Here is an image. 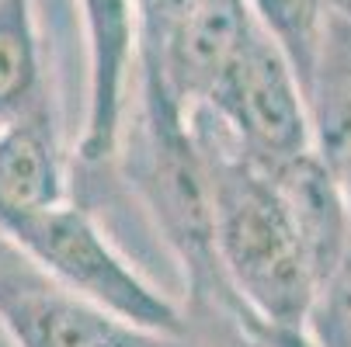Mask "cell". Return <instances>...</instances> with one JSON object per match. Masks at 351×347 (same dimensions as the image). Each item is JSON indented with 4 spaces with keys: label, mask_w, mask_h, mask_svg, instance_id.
Segmentation results:
<instances>
[{
    "label": "cell",
    "mask_w": 351,
    "mask_h": 347,
    "mask_svg": "<svg viewBox=\"0 0 351 347\" xmlns=\"http://www.w3.org/2000/svg\"><path fill=\"white\" fill-rule=\"evenodd\" d=\"M324 8H327V18L351 21V0H324Z\"/></svg>",
    "instance_id": "15"
},
{
    "label": "cell",
    "mask_w": 351,
    "mask_h": 347,
    "mask_svg": "<svg viewBox=\"0 0 351 347\" xmlns=\"http://www.w3.org/2000/svg\"><path fill=\"white\" fill-rule=\"evenodd\" d=\"M0 326L14 347H146L157 340L60 285L35 288L8 303L0 309Z\"/></svg>",
    "instance_id": "7"
},
{
    "label": "cell",
    "mask_w": 351,
    "mask_h": 347,
    "mask_svg": "<svg viewBox=\"0 0 351 347\" xmlns=\"http://www.w3.org/2000/svg\"><path fill=\"white\" fill-rule=\"evenodd\" d=\"M306 337L310 347H351V243L317 288Z\"/></svg>",
    "instance_id": "13"
},
{
    "label": "cell",
    "mask_w": 351,
    "mask_h": 347,
    "mask_svg": "<svg viewBox=\"0 0 351 347\" xmlns=\"http://www.w3.org/2000/svg\"><path fill=\"white\" fill-rule=\"evenodd\" d=\"M268 174L275 177L299 233L306 240L317 278L324 281L351 243V202L344 188L313 150L268 167Z\"/></svg>",
    "instance_id": "8"
},
{
    "label": "cell",
    "mask_w": 351,
    "mask_h": 347,
    "mask_svg": "<svg viewBox=\"0 0 351 347\" xmlns=\"http://www.w3.org/2000/svg\"><path fill=\"white\" fill-rule=\"evenodd\" d=\"M198 0H136L139 38H136V87L160 83L167 56L195 14Z\"/></svg>",
    "instance_id": "12"
},
{
    "label": "cell",
    "mask_w": 351,
    "mask_h": 347,
    "mask_svg": "<svg viewBox=\"0 0 351 347\" xmlns=\"http://www.w3.org/2000/svg\"><path fill=\"white\" fill-rule=\"evenodd\" d=\"M250 160L275 167L313 150L306 87L282 42L254 21L206 105Z\"/></svg>",
    "instance_id": "3"
},
{
    "label": "cell",
    "mask_w": 351,
    "mask_h": 347,
    "mask_svg": "<svg viewBox=\"0 0 351 347\" xmlns=\"http://www.w3.org/2000/svg\"><path fill=\"white\" fill-rule=\"evenodd\" d=\"M258 14L250 11L247 0H198L195 14L188 18L184 31L178 35L164 80L160 83H139L143 94H167L191 112L206 105L223 73L230 70L233 56L240 53L243 38L254 28Z\"/></svg>",
    "instance_id": "5"
},
{
    "label": "cell",
    "mask_w": 351,
    "mask_h": 347,
    "mask_svg": "<svg viewBox=\"0 0 351 347\" xmlns=\"http://www.w3.org/2000/svg\"><path fill=\"white\" fill-rule=\"evenodd\" d=\"M160 340H164V337H157V340H149L146 347H160Z\"/></svg>",
    "instance_id": "16"
},
{
    "label": "cell",
    "mask_w": 351,
    "mask_h": 347,
    "mask_svg": "<svg viewBox=\"0 0 351 347\" xmlns=\"http://www.w3.org/2000/svg\"><path fill=\"white\" fill-rule=\"evenodd\" d=\"M247 4L258 14V21L282 42V49L295 63L306 87L317 63L320 38H324V25H327L324 0H247Z\"/></svg>",
    "instance_id": "11"
},
{
    "label": "cell",
    "mask_w": 351,
    "mask_h": 347,
    "mask_svg": "<svg viewBox=\"0 0 351 347\" xmlns=\"http://www.w3.org/2000/svg\"><path fill=\"white\" fill-rule=\"evenodd\" d=\"M87 45V108L77 139L80 177L119 164L136 90V0H80Z\"/></svg>",
    "instance_id": "4"
},
{
    "label": "cell",
    "mask_w": 351,
    "mask_h": 347,
    "mask_svg": "<svg viewBox=\"0 0 351 347\" xmlns=\"http://www.w3.org/2000/svg\"><path fill=\"white\" fill-rule=\"evenodd\" d=\"M188 122L209 167L216 257L230 292L275 347H310L306 323L320 278L275 177L213 112L191 108Z\"/></svg>",
    "instance_id": "1"
},
{
    "label": "cell",
    "mask_w": 351,
    "mask_h": 347,
    "mask_svg": "<svg viewBox=\"0 0 351 347\" xmlns=\"http://www.w3.org/2000/svg\"><path fill=\"white\" fill-rule=\"evenodd\" d=\"M313 153L327 164L351 202V21L327 18L306 83Z\"/></svg>",
    "instance_id": "9"
},
{
    "label": "cell",
    "mask_w": 351,
    "mask_h": 347,
    "mask_svg": "<svg viewBox=\"0 0 351 347\" xmlns=\"http://www.w3.org/2000/svg\"><path fill=\"white\" fill-rule=\"evenodd\" d=\"M45 285H53L45 278V271L0 229V309L35 288H45Z\"/></svg>",
    "instance_id": "14"
},
{
    "label": "cell",
    "mask_w": 351,
    "mask_h": 347,
    "mask_svg": "<svg viewBox=\"0 0 351 347\" xmlns=\"http://www.w3.org/2000/svg\"><path fill=\"white\" fill-rule=\"evenodd\" d=\"M73 194L53 105L0 125V226L63 205Z\"/></svg>",
    "instance_id": "6"
},
{
    "label": "cell",
    "mask_w": 351,
    "mask_h": 347,
    "mask_svg": "<svg viewBox=\"0 0 351 347\" xmlns=\"http://www.w3.org/2000/svg\"><path fill=\"white\" fill-rule=\"evenodd\" d=\"M0 229L45 271L49 281L77 299L154 337H181L188 330L184 306L154 288L125 261L94 209L77 194L63 205L14 219Z\"/></svg>",
    "instance_id": "2"
},
{
    "label": "cell",
    "mask_w": 351,
    "mask_h": 347,
    "mask_svg": "<svg viewBox=\"0 0 351 347\" xmlns=\"http://www.w3.org/2000/svg\"><path fill=\"white\" fill-rule=\"evenodd\" d=\"M53 105L35 0H0V125Z\"/></svg>",
    "instance_id": "10"
}]
</instances>
